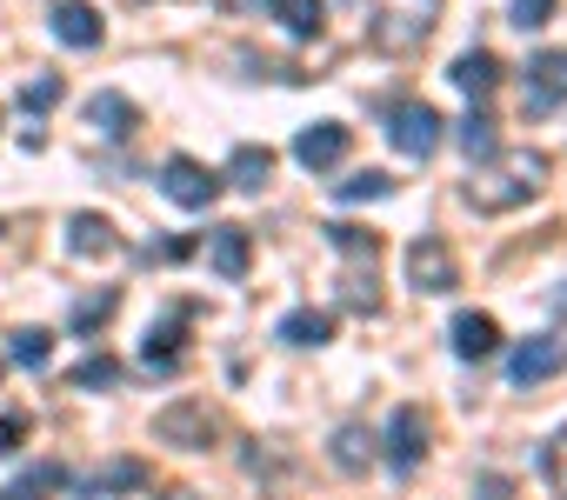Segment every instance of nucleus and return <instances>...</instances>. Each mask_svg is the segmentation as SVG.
<instances>
[{
    "mask_svg": "<svg viewBox=\"0 0 567 500\" xmlns=\"http://www.w3.org/2000/svg\"><path fill=\"white\" fill-rule=\"evenodd\" d=\"M481 500H507V480H481Z\"/></svg>",
    "mask_w": 567,
    "mask_h": 500,
    "instance_id": "nucleus-34",
    "label": "nucleus"
},
{
    "mask_svg": "<svg viewBox=\"0 0 567 500\" xmlns=\"http://www.w3.org/2000/svg\"><path fill=\"white\" fill-rule=\"evenodd\" d=\"M267 174H274V154H267V147H234L227 180H234L240 194H260V187H267Z\"/></svg>",
    "mask_w": 567,
    "mask_h": 500,
    "instance_id": "nucleus-21",
    "label": "nucleus"
},
{
    "mask_svg": "<svg viewBox=\"0 0 567 500\" xmlns=\"http://www.w3.org/2000/svg\"><path fill=\"white\" fill-rule=\"evenodd\" d=\"M174 334H181V314H167L161 327H147V341H141V361H147L154 374H167V367L181 361V347H174Z\"/></svg>",
    "mask_w": 567,
    "mask_h": 500,
    "instance_id": "nucleus-22",
    "label": "nucleus"
},
{
    "mask_svg": "<svg viewBox=\"0 0 567 500\" xmlns=\"http://www.w3.org/2000/svg\"><path fill=\"white\" fill-rule=\"evenodd\" d=\"M207 261L220 281H240L247 274V227H214L207 233Z\"/></svg>",
    "mask_w": 567,
    "mask_h": 500,
    "instance_id": "nucleus-13",
    "label": "nucleus"
},
{
    "mask_svg": "<svg viewBox=\"0 0 567 500\" xmlns=\"http://www.w3.org/2000/svg\"><path fill=\"white\" fill-rule=\"evenodd\" d=\"M447 81H454V87H467V94L481 101V94H494V81H501V61H494L487 48H467V54L447 67Z\"/></svg>",
    "mask_w": 567,
    "mask_h": 500,
    "instance_id": "nucleus-15",
    "label": "nucleus"
},
{
    "mask_svg": "<svg viewBox=\"0 0 567 500\" xmlns=\"http://www.w3.org/2000/svg\"><path fill=\"white\" fill-rule=\"evenodd\" d=\"M127 487H147V467L141 460H107L101 473L81 480V500H107V493H127Z\"/></svg>",
    "mask_w": 567,
    "mask_h": 500,
    "instance_id": "nucleus-16",
    "label": "nucleus"
},
{
    "mask_svg": "<svg viewBox=\"0 0 567 500\" xmlns=\"http://www.w3.org/2000/svg\"><path fill=\"white\" fill-rule=\"evenodd\" d=\"M161 194L174 200V207H187V213H200V207H214V194H220V180L200 167V160H187V154H174L167 167H161Z\"/></svg>",
    "mask_w": 567,
    "mask_h": 500,
    "instance_id": "nucleus-6",
    "label": "nucleus"
},
{
    "mask_svg": "<svg viewBox=\"0 0 567 500\" xmlns=\"http://www.w3.org/2000/svg\"><path fill=\"white\" fill-rule=\"evenodd\" d=\"M21 440H28V420L21 414H0V454H14Z\"/></svg>",
    "mask_w": 567,
    "mask_h": 500,
    "instance_id": "nucleus-33",
    "label": "nucleus"
},
{
    "mask_svg": "<svg viewBox=\"0 0 567 500\" xmlns=\"http://www.w3.org/2000/svg\"><path fill=\"white\" fill-rule=\"evenodd\" d=\"M554 308H560V314H567V288H560V294H554Z\"/></svg>",
    "mask_w": 567,
    "mask_h": 500,
    "instance_id": "nucleus-35",
    "label": "nucleus"
},
{
    "mask_svg": "<svg viewBox=\"0 0 567 500\" xmlns=\"http://www.w3.org/2000/svg\"><path fill=\"white\" fill-rule=\"evenodd\" d=\"M408 281H414L421 294H454L461 268H454V247H447L441 233H421V240L408 247Z\"/></svg>",
    "mask_w": 567,
    "mask_h": 500,
    "instance_id": "nucleus-4",
    "label": "nucleus"
},
{
    "mask_svg": "<svg viewBox=\"0 0 567 500\" xmlns=\"http://www.w3.org/2000/svg\"><path fill=\"white\" fill-rule=\"evenodd\" d=\"M328 240H334V254L368 261V268H374V254H381V233H361V227H348V220H334V227H328Z\"/></svg>",
    "mask_w": 567,
    "mask_h": 500,
    "instance_id": "nucleus-25",
    "label": "nucleus"
},
{
    "mask_svg": "<svg viewBox=\"0 0 567 500\" xmlns=\"http://www.w3.org/2000/svg\"><path fill=\"white\" fill-rule=\"evenodd\" d=\"M87 121H94L107 140H127V134L141 127V107H134L127 94H114V87H107V94H94V101H87Z\"/></svg>",
    "mask_w": 567,
    "mask_h": 500,
    "instance_id": "nucleus-12",
    "label": "nucleus"
},
{
    "mask_svg": "<svg viewBox=\"0 0 567 500\" xmlns=\"http://www.w3.org/2000/svg\"><path fill=\"white\" fill-rule=\"evenodd\" d=\"M388 140H394L408 160H427V154L441 147V114H434L427 101H401V107L388 114Z\"/></svg>",
    "mask_w": 567,
    "mask_h": 500,
    "instance_id": "nucleus-5",
    "label": "nucleus"
},
{
    "mask_svg": "<svg viewBox=\"0 0 567 500\" xmlns=\"http://www.w3.org/2000/svg\"><path fill=\"white\" fill-rule=\"evenodd\" d=\"M274 21L288 28L295 41H315L321 21H328V0H274Z\"/></svg>",
    "mask_w": 567,
    "mask_h": 500,
    "instance_id": "nucleus-18",
    "label": "nucleus"
},
{
    "mask_svg": "<svg viewBox=\"0 0 567 500\" xmlns=\"http://www.w3.org/2000/svg\"><path fill=\"white\" fill-rule=\"evenodd\" d=\"M48 28H54L61 48H101V14L87 8V0H54Z\"/></svg>",
    "mask_w": 567,
    "mask_h": 500,
    "instance_id": "nucleus-9",
    "label": "nucleus"
},
{
    "mask_svg": "<svg viewBox=\"0 0 567 500\" xmlns=\"http://www.w3.org/2000/svg\"><path fill=\"white\" fill-rule=\"evenodd\" d=\"M61 94H68V87H61V74H41V81H28V87H21V107H28V114H54V107H61Z\"/></svg>",
    "mask_w": 567,
    "mask_h": 500,
    "instance_id": "nucleus-28",
    "label": "nucleus"
},
{
    "mask_svg": "<svg viewBox=\"0 0 567 500\" xmlns=\"http://www.w3.org/2000/svg\"><path fill=\"white\" fill-rule=\"evenodd\" d=\"M334 334V314H321V308H295L288 321H280V341L288 347H321Z\"/></svg>",
    "mask_w": 567,
    "mask_h": 500,
    "instance_id": "nucleus-20",
    "label": "nucleus"
},
{
    "mask_svg": "<svg viewBox=\"0 0 567 500\" xmlns=\"http://www.w3.org/2000/svg\"><path fill=\"white\" fill-rule=\"evenodd\" d=\"M167 500H200V493H187V487H181V493H167Z\"/></svg>",
    "mask_w": 567,
    "mask_h": 500,
    "instance_id": "nucleus-36",
    "label": "nucleus"
},
{
    "mask_svg": "<svg viewBox=\"0 0 567 500\" xmlns=\"http://www.w3.org/2000/svg\"><path fill=\"white\" fill-rule=\"evenodd\" d=\"M341 154H348V127H341V121H315V127L295 134V160H301L308 174H328Z\"/></svg>",
    "mask_w": 567,
    "mask_h": 500,
    "instance_id": "nucleus-8",
    "label": "nucleus"
},
{
    "mask_svg": "<svg viewBox=\"0 0 567 500\" xmlns=\"http://www.w3.org/2000/svg\"><path fill=\"white\" fill-rule=\"evenodd\" d=\"M567 94V54H540L527 67V107H554Z\"/></svg>",
    "mask_w": 567,
    "mask_h": 500,
    "instance_id": "nucleus-17",
    "label": "nucleus"
},
{
    "mask_svg": "<svg viewBox=\"0 0 567 500\" xmlns=\"http://www.w3.org/2000/svg\"><path fill=\"white\" fill-rule=\"evenodd\" d=\"M421 460H427V414L421 407H394V420H388V467L414 473Z\"/></svg>",
    "mask_w": 567,
    "mask_h": 500,
    "instance_id": "nucleus-7",
    "label": "nucleus"
},
{
    "mask_svg": "<svg viewBox=\"0 0 567 500\" xmlns=\"http://www.w3.org/2000/svg\"><path fill=\"white\" fill-rule=\"evenodd\" d=\"M8 354H14V367H34V374H41V367L54 361V334H48V327H21Z\"/></svg>",
    "mask_w": 567,
    "mask_h": 500,
    "instance_id": "nucleus-26",
    "label": "nucleus"
},
{
    "mask_svg": "<svg viewBox=\"0 0 567 500\" xmlns=\"http://www.w3.org/2000/svg\"><path fill=\"white\" fill-rule=\"evenodd\" d=\"M54 487H61V467H54V460H41V467H28L21 480L0 487V500H48Z\"/></svg>",
    "mask_w": 567,
    "mask_h": 500,
    "instance_id": "nucleus-23",
    "label": "nucleus"
},
{
    "mask_svg": "<svg viewBox=\"0 0 567 500\" xmlns=\"http://www.w3.org/2000/svg\"><path fill=\"white\" fill-rule=\"evenodd\" d=\"M507 21H514L520 34H534V28H547V21H554V0H514Z\"/></svg>",
    "mask_w": 567,
    "mask_h": 500,
    "instance_id": "nucleus-32",
    "label": "nucleus"
},
{
    "mask_svg": "<svg viewBox=\"0 0 567 500\" xmlns=\"http://www.w3.org/2000/svg\"><path fill=\"white\" fill-rule=\"evenodd\" d=\"M334 194H341V200H388V194H394V180L368 167V174H354V180H341Z\"/></svg>",
    "mask_w": 567,
    "mask_h": 500,
    "instance_id": "nucleus-30",
    "label": "nucleus"
},
{
    "mask_svg": "<svg viewBox=\"0 0 567 500\" xmlns=\"http://www.w3.org/2000/svg\"><path fill=\"white\" fill-rule=\"evenodd\" d=\"M441 21V0H374V21H368V48L381 54H414Z\"/></svg>",
    "mask_w": 567,
    "mask_h": 500,
    "instance_id": "nucleus-2",
    "label": "nucleus"
},
{
    "mask_svg": "<svg viewBox=\"0 0 567 500\" xmlns=\"http://www.w3.org/2000/svg\"><path fill=\"white\" fill-rule=\"evenodd\" d=\"M114 381H121V367H114L107 354H87V361L74 367V387H81V394H94V387H114Z\"/></svg>",
    "mask_w": 567,
    "mask_h": 500,
    "instance_id": "nucleus-31",
    "label": "nucleus"
},
{
    "mask_svg": "<svg viewBox=\"0 0 567 500\" xmlns=\"http://www.w3.org/2000/svg\"><path fill=\"white\" fill-rule=\"evenodd\" d=\"M461 147H467V160H494V154H501L494 121H487V114H467V121H461Z\"/></svg>",
    "mask_w": 567,
    "mask_h": 500,
    "instance_id": "nucleus-27",
    "label": "nucleus"
},
{
    "mask_svg": "<svg viewBox=\"0 0 567 500\" xmlns=\"http://www.w3.org/2000/svg\"><path fill=\"white\" fill-rule=\"evenodd\" d=\"M554 367H560V341H547V334H540V341H520V347H514L507 381H514V387H540Z\"/></svg>",
    "mask_w": 567,
    "mask_h": 500,
    "instance_id": "nucleus-11",
    "label": "nucleus"
},
{
    "mask_svg": "<svg viewBox=\"0 0 567 500\" xmlns=\"http://www.w3.org/2000/svg\"><path fill=\"white\" fill-rule=\"evenodd\" d=\"M154 440H161V447H181V454H207V447L220 440V414H214L200 394H181V400H167V407L154 414Z\"/></svg>",
    "mask_w": 567,
    "mask_h": 500,
    "instance_id": "nucleus-3",
    "label": "nucleus"
},
{
    "mask_svg": "<svg viewBox=\"0 0 567 500\" xmlns=\"http://www.w3.org/2000/svg\"><path fill=\"white\" fill-rule=\"evenodd\" d=\"M540 180H547V160H540V154H501V167H487V174L467 180V207H481V213H507V207L534 200Z\"/></svg>",
    "mask_w": 567,
    "mask_h": 500,
    "instance_id": "nucleus-1",
    "label": "nucleus"
},
{
    "mask_svg": "<svg viewBox=\"0 0 567 500\" xmlns=\"http://www.w3.org/2000/svg\"><path fill=\"white\" fill-rule=\"evenodd\" d=\"M114 247H121V240H114V220H107V213H74V220H68V254H74V261H107Z\"/></svg>",
    "mask_w": 567,
    "mask_h": 500,
    "instance_id": "nucleus-10",
    "label": "nucleus"
},
{
    "mask_svg": "<svg viewBox=\"0 0 567 500\" xmlns=\"http://www.w3.org/2000/svg\"><path fill=\"white\" fill-rule=\"evenodd\" d=\"M534 473H540V487H547L554 500H567V427L540 440V454H534Z\"/></svg>",
    "mask_w": 567,
    "mask_h": 500,
    "instance_id": "nucleus-19",
    "label": "nucleus"
},
{
    "mask_svg": "<svg viewBox=\"0 0 567 500\" xmlns=\"http://www.w3.org/2000/svg\"><path fill=\"white\" fill-rule=\"evenodd\" d=\"M494 347H501L494 314H454V354H461V361H487Z\"/></svg>",
    "mask_w": 567,
    "mask_h": 500,
    "instance_id": "nucleus-14",
    "label": "nucleus"
},
{
    "mask_svg": "<svg viewBox=\"0 0 567 500\" xmlns=\"http://www.w3.org/2000/svg\"><path fill=\"white\" fill-rule=\"evenodd\" d=\"M368 460H374V434H368V427H341V434H334V467H341V473H361Z\"/></svg>",
    "mask_w": 567,
    "mask_h": 500,
    "instance_id": "nucleus-24",
    "label": "nucleus"
},
{
    "mask_svg": "<svg viewBox=\"0 0 567 500\" xmlns=\"http://www.w3.org/2000/svg\"><path fill=\"white\" fill-rule=\"evenodd\" d=\"M114 308H121V294H114V288H101V294H87V301L74 308V327H81V334H94L101 321H114Z\"/></svg>",
    "mask_w": 567,
    "mask_h": 500,
    "instance_id": "nucleus-29",
    "label": "nucleus"
}]
</instances>
